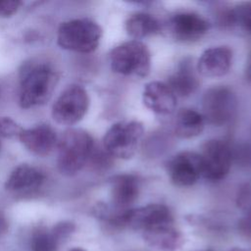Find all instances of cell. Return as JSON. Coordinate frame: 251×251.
<instances>
[{
  "mask_svg": "<svg viewBox=\"0 0 251 251\" xmlns=\"http://www.w3.org/2000/svg\"><path fill=\"white\" fill-rule=\"evenodd\" d=\"M140 182L136 176L118 175L111 179V207L118 211H126L138 197Z\"/></svg>",
  "mask_w": 251,
  "mask_h": 251,
  "instance_id": "obj_14",
  "label": "cell"
},
{
  "mask_svg": "<svg viewBox=\"0 0 251 251\" xmlns=\"http://www.w3.org/2000/svg\"><path fill=\"white\" fill-rule=\"evenodd\" d=\"M142 101L146 108L159 115H170L176 108V96L166 82L146 83L142 92Z\"/></svg>",
  "mask_w": 251,
  "mask_h": 251,
  "instance_id": "obj_13",
  "label": "cell"
},
{
  "mask_svg": "<svg viewBox=\"0 0 251 251\" xmlns=\"http://www.w3.org/2000/svg\"><path fill=\"white\" fill-rule=\"evenodd\" d=\"M143 134L144 127L140 122H118L106 131L103 147L108 155L127 160L135 154Z\"/></svg>",
  "mask_w": 251,
  "mask_h": 251,
  "instance_id": "obj_5",
  "label": "cell"
},
{
  "mask_svg": "<svg viewBox=\"0 0 251 251\" xmlns=\"http://www.w3.org/2000/svg\"><path fill=\"white\" fill-rule=\"evenodd\" d=\"M237 231L242 237L251 240V213H245L239 219L237 222Z\"/></svg>",
  "mask_w": 251,
  "mask_h": 251,
  "instance_id": "obj_26",
  "label": "cell"
},
{
  "mask_svg": "<svg viewBox=\"0 0 251 251\" xmlns=\"http://www.w3.org/2000/svg\"><path fill=\"white\" fill-rule=\"evenodd\" d=\"M19 139L29 152L37 156L50 154L57 145L56 132L48 125H38L31 128L23 129Z\"/></svg>",
  "mask_w": 251,
  "mask_h": 251,
  "instance_id": "obj_15",
  "label": "cell"
},
{
  "mask_svg": "<svg viewBox=\"0 0 251 251\" xmlns=\"http://www.w3.org/2000/svg\"><path fill=\"white\" fill-rule=\"evenodd\" d=\"M8 231V221L5 215L0 211V238Z\"/></svg>",
  "mask_w": 251,
  "mask_h": 251,
  "instance_id": "obj_28",
  "label": "cell"
},
{
  "mask_svg": "<svg viewBox=\"0 0 251 251\" xmlns=\"http://www.w3.org/2000/svg\"><path fill=\"white\" fill-rule=\"evenodd\" d=\"M202 176L211 181L225 178L231 168L232 154L229 146L223 140L211 139L205 142L199 154Z\"/></svg>",
  "mask_w": 251,
  "mask_h": 251,
  "instance_id": "obj_8",
  "label": "cell"
},
{
  "mask_svg": "<svg viewBox=\"0 0 251 251\" xmlns=\"http://www.w3.org/2000/svg\"><path fill=\"white\" fill-rule=\"evenodd\" d=\"M110 65L113 72L123 76L142 78L150 72L151 55L144 43L129 40L111 51Z\"/></svg>",
  "mask_w": 251,
  "mask_h": 251,
  "instance_id": "obj_3",
  "label": "cell"
},
{
  "mask_svg": "<svg viewBox=\"0 0 251 251\" xmlns=\"http://www.w3.org/2000/svg\"><path fill=\"white\" fill-rule=\"evenodd\" d=\"M236 205L245 213H251V182L242 184L236 193Z\"/></svg>",
  "mask_w": 251,
  "mask_h": 251,
  "instance_id": "obj_24",
  "label": "cell"
},
{
  "mask_svg": "<svg viewBox=\"0 0 251 251\" xmlns=\"http://www.w3.org/2000/svg\"><path fill=\"white\" fill-rule=\"evenodd\" d=\"M166 83L176 97H187L193 94L199 86V79L191 61L183 60L169 76Z\"/></svg>",
  "mask_w": 251,
  "mask_h": 251,
  "instance_id": "obj_18",
  "label": "cell"
},
{
  "mask_svg": "<svg viewBox=\"0 0 251 251\" xmlns=\"http://www.w3.org/2000/svg\"><path fill=\"white\" fill-rule=\"evenodd\" d=\"M231 64L232 51L227 46H215L201 54L196 69L205 77H221L229 72Z\"/></svg>",
  "mask_w": 251,
  "mask_h": 251,
  "instance_id": "obj_12",
  "label": "cell"
},
{
  "mask_svg": "<svg viewBox=\"0 0 251 251\" xmlns=\"http://www.w3.org/2000/svg\"><path fill=\"white\" fill-rule=\"evenodd\" d=\"M45 176L37 168L23 164L16 167L8 176L5 187L13 193H30L44 182Z\"/></svg>",
  "mask_w": 251,
  "mask_h": 251,
  "instance_id": "obj_16",
  "label": "cell"
},
{
  "mask_svg": "<svg viewBox=\"0 0 251 251\" xmlns=\"http://www.w3.org/2000/svg\"><path fill=\"white\" fill-rule=\"evenodd\" d=\"M237 99L234 92L227 86L217 85L207 89L202 97V116L205 122L222 126L234 117Z\"/></svg>",
  "mask_w": 251,
  "mask_h": 251,
  "instance_id": "obj_6",
  "label": "cell"
},
{
  "mask_svg": "<svg viewBox=\"0 0 251 251\" xmlns=\"http://www.w3.org/2000/svg\"><path fill=\"white\" fill-rule=\"evenodd\" d=\"M53 233L57 237L60 243L65 241L67 238L71 236V234L75 231V226L73 222L70 221H64L56 224L52 228Z\"/></svg>",
  "mask_w": 251,
  "mask_h": 251,
  "instance_id": "obj_25",
  "label": "cell"
},
{
  "mask_svg": "<svg viewBox=\"0 0 251 251\" xmlns=\"http://www.w3.org/2000/svg\"><path fill=\"white\" fill-rule=\"evenodd\" d=\"M23 129L14 120L8 117H0V138H19Z\"/></svg>",
  "mask_w": 251,
  "mask_h": 251,
  "instance_id": "obj_23",
  "label": "cell"
},
{
  "mask_svg": "<svg viewBox=\"0 0 251 251\" xmlns=\"http://www.w3.org/2000/svg\"><path fill=\"white\" fill-rule=\"evenodd\" d=\"M245 75H246V78L251 82V55L247 61V64H246V69H245Z\"/></svg>",
  "mask_w": 251,
  "mask_h": 251,
  "instance_id": "obj_29",
  "label": "cell"
},
{
  "mask_svg": "<svg viewBox=\"0 0 251 251\" xmlns=\"http://www.w3.org/2000/svg\"><path fill=\"white\" fill-rule=\"evenodd\" d=\"M142 236L148 245L158 251H177L184 242L182 233L174 223L143 231Z\"/></svg>",
  "mask_w": 251,
  "mask_h": 251,
  "instance_id": "obj_17",
  "label": "cell"
},
{
  "mask_svg": "<svg viewBox=\"0 0 251 251\" xmlns=\"http://www.w3.org/2000/svg\"><path fill=\"white\" fill-rule=\"evenodd\" d=\"M125 26L126 33L132 37L133 40L145 38L160 31L159 22L153 16L145 13L131 15L126 20Z\"/></svg>",
  "mask_w": 251,
  "mask_h": 251,
  "instance_id": "obj_20",
  "label": "cell"
},
{
  "mask_svg": "<svg viewBox=\"0 0 251 251\" xmlns=\"http://www.w3.org/2000/svg\"><path fill=\"white\" fill-rule=\"evenodd\" d=\"M60 244L52 229L38 227L31 233V251H57Z\"/></svg>",
  "mask_w": 251,
  "mask_h": 251,
  "instance_id": "obj_21",
  "label": "cell"
},
{
  "mask_svg": "<svg viewBox=\"0 0 251 251\" xmlns=\"http://www.w3.org/2000/svg\"><path fill=\"white\" fill-rule=\"evenodd\" d=\"M94 142L91 135L83 130L72 128L63 134L58 143L57 165L61 174H77L91 158Z\"/></svg>",
  "mask_w": 251,
  "mask_h": 251,
  "instance_id": "obj_2",
  "label": "cell"
},
{
  "mask_svg": "<svg viewBox=\"0 0 251 251\" xmlns=\"http://www.w3.org/2000/svg\"><path fill=\"white\" fill-rule=\"evenodd\" d=\"M88 106L89 97L86 90L81 85L72 84L61 93L53 104L52 116L58 124L72 126L84 117Z\"/></svg>",
  "mask_w": 251,
  "mask_h": 251,
  "instance_id": "obj_7",
  "label": "cell"
},
{
  "mask_svg": "<svg viewBox=\"0 0 251 251\" xmlns=\"http://www.w3.org/2000/svg\"><path fill=\"white\" fill-rule=\"evenodd\" d=\"M209 23L194 12H180L172 16L166 27L174 39L180 42H194L201 39L209 29Z\"/></svg>",
  "mask_w": 251,
  "mask_h": 251,
  "instance_id": "obj_11",
  "label": "cell"
},
{
  "mask_svg": "<svg viewBox=\"0 0 251 251\" xmlns=\"http://www.w3.org/2000/svg\"><path fill=\"white\" fill-rule=\"evenodd\" d=\"M102 37V28L90 19H75L63 23L57 34L61 48L90 53L97 49Z\"/></svg>",
  "mask_w": 251,
  "mask_h": 251,
  "instance_id": "obj_4",
  "label": "cell"
},
{
  "mask_svg": "<svg viewBox=\"0 0 251 251\" xmlns=\"http://www.w3.org/2000/svg\"><path fill=\"white\" fill-rule=\"evenodd\" d=\"M203 251H213V250H203Z\"/></svg>",
  "mask_w": 251,
  "mask_h": 251,
  "instance_id": "obj_32",
  "label": "cell"
},
{
  "mask_svg": "<svg viewBox=\"0 0 251 251\" xmlns=\"http://www.w3.org/2000/svg\"><path fill=\"white\" fill-rule=\"evenodd\" d=\"M68 251H86V250H84V249H82V248H78V247H75V248L70 249V250H68Z\"/></svg>",
  "mask_w": 251,
  "mask_h": 251,
  "instance_id": "obj_31",
  "label": "cell"
},
{
  "mask_svg": "<svg viewBox=\"0 0 251 251\" xmlns=\"http://www.w3.org/2000/svg\"><path fill=\"white\" fill-rule=\"evenodd\" d=\"M230 24L251 34V2H243L234 6L227 14Z\"/></svg>",
  "mask_w": 251,
  "mask_h": 251,
  "instance_id": "obj_22",
  "label": "cell"
},
{
  "mask_svg": "<svg viewBox=\"0 0 251 251\" xmlns=\"http://www.w3.org/2000/svg\"><path fill=\"white\" fill-rule=\"evenodd\" d=\"M171 181L179 187L191 186L202 176L200 155L193 151H181L173 156L166 165Z\"/></svg>",
  "mask_w": 251,
  "mask_h": 251,
  "instance_id": "obj_9",
  "label": "cell"
},
{
  "mask_svg": "<svg viewBox=\"0 0 251 251\" xmlns=\"http://www.w3.org/2000/svg\"><path fill=\"white\" fill-rule=\"evenodd\" d=\"M229 251H251L250 249H242V248H232Z\"/></svg>",
  "mask_w": 251,
  "mask_h": 251,
  "instance_id": "obj_30",
  "label": "cell"
},
{
  "mask_svg": "<svg viewBox=\"0 0 251 251\" xmlns=\"http://www.w3.org/2000/svg\"><path fill=\"white\" fill-rule=\"evenodd\" d=\"M205 123L201 113L193 109H182L176 117L174 130L179 138H193L202 133Z\"/></svg>",
  "mask_w": 251,
  "mask_h": 251,
  "instance_id": "obj_19",
  "label": "cell"
},
{
  "mask_svg": "<svg viewBox=\"0 0 251 251\" xmlns=\"http://www.w3.org/2000/svg\"><path fill=\"white\" fill-rule=\"evenodd\" d=\"M124 227H129L141 232L148 229L174 223L171 210L163 204H149L125 212Z\"/></svg>",
  "mask_w": 251,
  "mask_h": 251,
  "instance_id": "obj_10",
  "label": "cell"
},
{
  "mask_svg": "<svg viewBox=\"0 0 251 251\" xmlns=\"http://www.w3.org/2000/svg\"><path fill=\"white\" fill-rule=\"evenodd\" d=\"M21 1L17 0H0V17H10L17 13L22 6Z\"/></svg>",
  "mask_w": 251,
  "mask_h": 251,
  "instance_id": "obj_27",
  "label": "cell"
},
{
  "mask_svg": "<svg viewBox=\"0 0 251 251\" xmlns=\"http://www.w3.org/2000/svg\"><path fill=\"white\" fill-rule=\"evenodd\" d=\"M58 82L57 72L46 62L30 60L20 70L19 103L29 109L44 104L51 97Z\"/></svg>",
  "mask_w": 251,
  "mask_h": 251,
  "instance_id": "obj_1",
  "label": "cell"
}]
</instances>
